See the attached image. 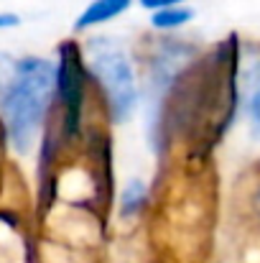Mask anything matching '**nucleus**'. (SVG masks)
Segmentation results:
<instances>
[{
  "instance_id": "obj_1",
  "label": "nucleus",
  "mask_w": 260,
  "mask_h": 263,
  "mask_svg": "<svg viewBox=\"0 0 260 263\" xmlns=\"http://www.w3.org/2000/svg\"><path fill=\"white\" fill-rule=\"evenodd\" d=\"M56 72L46 59H21L13 72V82L3 97V115L8 123L10 141L18 151H26L41 125L49 107Z\"/></svg>"
},
{
  "instance_id": "obj_2",
  "label": "nucleus",
  "mask_w": 260,
  "mask_h": 263,
  "mask_svg": "<svg viewBox=\"0 0 260 263\" xmlns=\"http://www.w3.org/2000/svg\"><path fill=\"white\" fill-rule=\"evenodd\" d=\"M92 72L105 87V95H107L110 107H112V115L115 118H128L135 100H138L135 74H133L128 54L120 46H115L112 41L102 39L92 51Z\"/></svg>"
},
{
  "instance_id": "obj_3",
  "label": "nucleus",
  "mask_w": 260,
  "mask_h": 263,
  "mask_svg": "<svg viewBox=\"0 0 260 263\" xmlns=\"http://www.w3.org/2000/svg\"><path fill=\"white\" fill-rule=\"evenodd\" d=\"M133 0H92L85 8V13L77 18V28H92L99 23H107L112 18H117L120 13H125L130 8Z\"/></svg>"
},
{
  "instance_id": "obj_4",
  "label": "nucleus",
  "mask_w": 260,
  "mask_h": 263,
  "mask_svg": "<svg viewBox=\"0 0 260 263\" xmlns=\"http://www.w3.org/2000/svg\"><path fill=\"white\" fill-rule=\"evenodd\" d=\"M191 15H194V10H191V8H184V5L178 3V5H169V8L153 10L151 23H153L156 28H178V26L189 23Z\"/></svg>"
},
{
  "instance_id": "obj_5",
  "label": "nucleus",
  "mask_w": 260,
  "mask_h": 263,
  "mask_svg": "<svg viewBox=\"0 0 260 263\" xmlns=\"http://www.w3.org/2000/svg\"><path fill=\"white\" fill-rule=\"evenodd\" d=\"M248 118H250L253 130L260 136V80H258V85L253 87L250 97H248Z\"/></svg>"
},
{
  "instance_id": "obj_6",
  "label": "nucleus",
  "mask_w": 260,
  "mask_h": 263,
  "mask_svg": "<svg viewBox=\"0 0 260 263\" xmlns=\"http://www.w3.org/2000/svg\"><path fill=\"white\" fill-rule=\"evenodd\" d=\"M178 3H184V0H141V5H143V8H148V10L169 8V5H178Z\"/></svg>"
},
{
  "instance_id": "obj_7",
  "label": "nucleus",
  "mask_w": 260,
  "mask_h": 263,
  "mask_svg": "<svg viewBox=\"0 0 260 263\" xmlns=\"http://www.w3.org/2000/svg\"><path fill=\"white\" fill-rule=\"evenodd\" d=\"M18 26V15L15 13H0V28H13Z\"/></svg>"
}]
</instances>
